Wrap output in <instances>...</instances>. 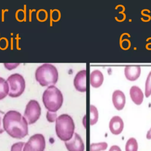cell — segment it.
Returning a JSON list of instances; mask_svg holds the SVG:
<instances>
[{"label": "cell", "instance_id": "obj_1", "mask_svg": "<svg viewBox=\"0 0 151 151\" xmlns=\"http://www.w3.org/2000/svg\"><path fill=\"white\" fill-rule=\"evenodd\" d=\"M28 123L22 114L15 110L7 111L3 119L4 131L11 137L20 139L28 133Z\"/></svg>", "mask_w": 151, "mask_h": 151}, {"label": "cell", "instance_id": "obj_2", "mask_svg": "<svg viewBox=\"0 0 151 151\" xmlns=\"http://www.w3.org/2000/svg\"><path fill=\"white\" fill-rule=\"evenodd\" d=\"M75 125L72 117L67 114L59 116L55 120V132L57 137L63 142L70 140L74 134Z\"/></svg>", "mask_w": 151, "mask_h": 151}, {"label": "cell", "instance_id": "obj_3", "mask_svg": "<svg viewBox=\"0 0 151 151\" xmlns=\"http://www.w3.org/2000/svg\"><path fill=\"white\" fill-rule=\"evenodd\" d=\"M35 79L41 86H54L58 80V73L55 66L51 64H43L35 71Z\"/></svg>", "mask_w": 151, "mask_h": 151}, {"label": "cell", "instance_id": "obj_4", "mask_svg": "<svg viewBox=\"0 0 151 151\" xmlns=\"http://www.w3.org/2000/svg\"><path fill=\"white\" fill-rule=\"evenodd\" d=\"M42 102L48 111L55 113L63 103L62 93L55 86H50L43 93Z\"/></svg>", "mask_w": 151, "mask_h": 151}, {"label": "cell", "instance_id": "obj_5", "mask_svg": "<svg viewBox=\"0 0 151 151\" xmlns=\"http://www.w3.org/2000/svg\"><path fill=\"white\" fill-rule=\"evenodd\" d=\"M9 86L8 95L11 97H18L24 91L25 88V81L19 74H12L6 80Z\"/></svg>", "mask_w": 151, "mask_h": 151}, {"label": "cell", "instance_id": "obj_6", "mask_svg": "<svg viewBox=\"0 0 151 151\" xmlns=\"http://www.w3.org/2000/svg\"><path fill=\"white\" fill-rule=\"evenodd\" d=\"M41 107L39 103L35 100H31L27 104L24 117L28 124L35 123L41 115Z\"/></svg>", "mask_w": 151, "mask_h": 151}, {"label": "cell", "instance_id": "obj_7", "mask_svg": "<svg viewBox=\"0 0 151 151\" xmlns=\"http://www.w3.org/2000/svg\"><path fill=\"white\" fill-rule=\"evenodd\" d=\"M45 140L42 134H35L31 136L25 143L22 151H44Z\"/></svg>", "mask_w": 151, "mask_h": 151}, {"label": "cell", "instance_id": "obj_8", "mask_svg": "<svg viewBox=\"0 0 151 151\" xmlns=\"http://www.w3.org/2000/svg\"><path fill=\"white\" fill-rule=\"evenodd\" d=\"M65 146L68 151H84V144L80 136L75 133L73 137L65 142Z\"/></svg>", "mask_w": 151, "mask_h": 151}, {"label": "cell", "instance_id": "obj_9", "mask_svg": "<svg viewBox=\"0 0 151 151\" xmlns=\"http://www.w3.org/2000/svg\"><path fill=\"white\" fill-rule=\"evenodd\" d=\"M74 86L76 89L80 92L86 91V70L78 71L74 78Z\"/></svg>", "mask_w": 151, "mask_h": 151}, {"label": "cell", "instance_id": "obj_10", "mask_svg": "<svg viewBox=\"0 0 151 151\" xmlns=\"http://www.w3.org/2000/svg\"><path fill=\"white\" fill-rule=\"evenodd\" d=\"M124 127V123L122 119L118 116H113L109 122V129L111 133L115 135L120 134Z\"/></svg>", "mask_w": 151, "mask_h": 151}, {"label": "cell", "instance_id": "obj_11", "mask_svg": "<svg viewBox=\"0 0 151 151\" xmlns=\"http://www.w3.org/2000/svg\"><path fill=\"white\" fill-rule=\"evenodd\" d=\"M112 101L117 110H122L126 104V97L124 93L120 90H115L112 94Z\"/></svg>", "mask_w": 151, "mask_h": 151}, {"label": "cell", "instance_id": "obj_12", "mask_svg": "<svg viewBox=\"0 0 151 151\" xmlns=\"http://www.w3.org/2000/svg\"><path fill=\"white\" fill-rule=\"evenodd\" d=\"M141 68L140 66H126L124 68V75L129 81H135L140 76Z\"/></svg>", "mask_w": 151, "mask_h": 151}, {"label": "cell", "instance_id": "obj_13", "mask_svg": "<svg viewBox=\"0 0 151 151\" xmlns=\"http://www.w3.org/2000/svg\"><path fill=\"white\" fill-rule=\"evenodd\" d=\"M132 100L136 105H140L143 100L144 94L142 90L136 86H132L129 91Z\"/></svg>", "mask_w": 151, "mask_h": 151}, {"label": "cell", "instance_id": "obj_14", "mask_svg": "<svg viewBox=\"0 0 151 151\" xmlns=\"http://www.w3.org/2000/svg\"><path fill=\"white\" fill-rule=\"evenodd\" d=\"M104 80L103 73L99 70H93L90 75V83L94 88H98L101 86Z\"/></svg>", "mask_w": 151, "mask_h": 151}, {"label": "cell", "instance_id": "obj_15", "mask_svg": "<svg viewBox=\"0 0 151 151\" xmlns=\"http://www.w3.org/2000/svg\"><path fill=\"white\" fill-rule=\"evenodd\" d=\"M9 93V86L7 81L0 77V100L4 99Z\"/></svg>", "mask_w": 151, "mask_h": 151}, {"label": "cell", "instance_id": "obj_16", "mask_svg": "<svg viewBox=\"0 0 151 151\" xmlns=\"http://www.w3.org/2000/svg\"><path fill=\"white\" fill-rule=\"evenodd\" d=\"M99 118V113L97 109L93 105L90 106V125L95 124Z\"/></svg>", "mask_w": 151, "mask_h": 151}, {"label": "cell", "instance_id": "obj_17", "mask_svg": "<svg viewBox=\"0 0 151 151\" xmlns=\"http://www.w3.org/2000/svg\"><path fill=\"white\" fill-rule=\"evenodd\" d=\"M138 143L134 137L129 138L125 145V151H137Z\"/></svg>", "mask_w": 151, "mask_h": 151}, {"label": "cell", "instance_id": "obj_18", "mask_svg": "<svg viewBox=\"0 0 151 151\" xmlns=\"http://www.w3.org/2000/svg\"><path fill=\"white\" fill-rule=\"evenodd\" d=\"M108 144L106 142L93 143L90 145V151H104L107 148Z\"/></svg>", "mask_w": 151, "mask_h": 151}, {"label": "cell", "instance_id": "obj_19", "mask_svg": "<svg viewBox=\"0 0 151 151\" xmlns=\"http://www.w3.org/2000/svg\"><path fill=\"white\" fill-rule=\"evenodd\" d=\"M145 94L146 97H149L151 95V71L149 73L146 80Z\"/></svg>", "mask_w": 151, "mask_h": 151}, {"label": "cell", "instance_id": "obj_20", "mask_svg": "<svg viewBox=\"0 0 151 151\" xmlns=\"http://www.w3.org/2000/svg\"><path fill=\"white\" fill-rule=\"evenodd\" d=\"M25 143L19 142L13 144L11 147V151H22Z\"/></svg>", "mask_w": 151, "mask_h": 151}, {"label": "cell", "instance_id": "obj_21", "mask_svg": "<svg viewBox=\"0 0 151 151\" xmlns=\"http://www.w3.org/2000/svg\"><path fill=\"white\" fill-rule=\"evenodd\" d=\"M47 120L50 122V123H52V122H54L57 117V113H54V112H51V111H48L47 113Z\"/></svg>", "mask_w": 151, "mask_h": 151}, {"label": "cell", "instance_id": "obj_22", "mask_svg": "<svg viewBox=\"0 0 151 151\" xmlns=\"http://www.w3.org/2000/svg\"><path fill=\"white\" fill-rule=\"evenodd\" d=\"M5 113L4 111L0 110V134H2L4 132V126H3V119Z\"/></svg>", "mask_w": 151, "mask_h": 151}, {"label": "cell", "instance_id": "obj_23", "mask_svg": "<svg viewBox=\"0 0 151 151\" xmlns=\"http://www.w3.org/2000/svg\"><path fill=\"white\" fill-rule=\"evenodd\" d=\"M109 151H122V150L117 145H113L110 147Z\"/></svg>", "mask_w": 151, "mask_h": 151}, {"label": "cell", "instance_id": "obj_24", "mask_svg": "<svg viewBox=\"0 0 151 151\" xmlns=\"http://www.w3.org/2000/svg\"><path fill=\"white\" fill-rule=\"evenodd\" d=\"M146 139H148V140H150L151 139V127H150V129L147 132Z\"/></svg>", "mask_w": 151, "mask_h": 151}, {"label": "cell", "instance_id": "obj_25", "mask_svg": "<svg viewBox=\"0 0 151 151\" xmlns=\"http://www.w3.org/2000/svg\"><path fill=\"white\" fill-rule=\"evenodd\" d=\"M83 125L84 126V127H86V116L84 115L83 119Z\"/></svg>", "mask_w": 151, "mask_h": 151}]
</instances>
